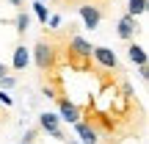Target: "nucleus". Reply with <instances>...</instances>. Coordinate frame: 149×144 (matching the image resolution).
<instances>
[{
	"instance_id": "1",
	"label": "nucleus",
	"mask_w": 149,
	"mask_h": 144,
	"mask_svg": "<svg viewBox=\"0 0 149 144\" xmlns=\"http://www.w3.org/2000/svg\"><path fill=\"white\" fill-rule=\"evenodd\" d=\"M33 61H36V67L42 72H53L55 70V47L50 42H36V47H33Z\"/></svg>"
},
{
	"instance_id": "5",
	"label": "nucleus",
	"mask_w": 149,
	"mask_h": 144,
	"mask_svg": "<svg viewBox=\"0 0 149 144\" xmlns=\"http://www.w3.org/2000/svg\"><path fill=\"white\" fill-rule=\"evenodd\" d=\"M138 31H141V25H138V20H135V17H130V14H122V17H119V22H116V33H119V39H124V42H133Z\"/></svg>"
},
{
	"instance_id": "24",
	"label": "nucleus",
	"mask_w": 149,
	"mask_h": 144,
	"mask_svg": "<svg viewBox=\"0 0 149 144\" xmlns=\"http://www.w3.org/2000/svg\"><path fill=\"white\" fill-rule=\"evenodd\" d=\"M39 3H44V0H39Z\"/></svg>"
},
{
	"instance_id": "10",
	"label": "nucleus",
	"mask_w": 149,
	"mask_h": 144,
	"mask_svg": "<svg viewBox=\"0 0 149 144\" xmlns=\"http://www.w3.org/2000/svg\"><path fill=\"white\" fill-rule=\"evenodd\" d=\"M127 58L133 61L135 67L149 64V58H146V47H141V44H135V42H130V47H127Z\"/></svg>"
},
{
	"instance_id": "21",
	"label": "nucleus",
	"mask_w": 149,
	"mask_h": 144,
	"mask_svg": "<svg viewBox=\"0 0 149 144\" xmlns=\"http://www.w3.org/2000/svg\"><path fill=\"white\" fill-rule=\"evenodd\" d=\"M3 122H6V114H3V117H0V125H3Z\"/></svg>"
},
{
	"instance_id": "17",
	"label": "nucleus",
	"mask_w": 149,
	"mask_h": 144,
	"mask_svg": "<svg viewBox=\"0 0 149 144\" xmlns=\"http://www.w3.org/2000/svg\"><path fill=\"white\" fill-rule=\"evenodd\" d=\"M138 75H141V80H146L149 78V64H141L138 67Z\"/></svg>"
},
{
	"instance_id": "14",
	"label": "nucleus",
	"mask_w": 149,
	"mask_h": 144,
	"mask_svg": "<svg viewBox=\"0 0 149 144\" xmlns=\"http://www.w3.org/2000/svg\"><path fill=\"white\" fill-rule=\"evenodd\" d=\"M14 86H17V78H14V75H3V78H0V89H3V91L14 89Z\"/></svg>"
},
{
	"instance_id": "7",
	"label": "nucleus",
	"mask_w": 149,
	"mask_h": 144,
	"mask_svg": "<svg viewBox=\"0 0 149 144\" xmlns=\"http://www.w3.org/2000/svg\"><path fill=\"white\" fill-rule=\"evenodd\" d=\"M91 44L86 42L83 36H72V42H69V58H83V61H88L91 58Z\"/></svg>"
},
{
	"instance_id": "6",
	"label": "nucleus",
	"mask_w": 149,
	"mask_h": 144,
	"mask_svg": "<svg viewBox=\"0 0 149 144\" xmlns=\"http://www.w3.org/2000/svg\"><path fill=\"white\" fill-rule=\"evenodd\" d=\"M77 14H80V20H83V25L88 28V31L100 28V22H102V11H100V6H91V3L77 6Z\"/></svg>"
},
{
	"instance_id": "18",
	"label": "nucleus",
	"mask_w": 149,
	"mask_h": 144,
	"mask_svg": "<svg viewBox=\"0 0 149 144\" xmlns=\"http://www.w3.org/2000/svg\"><path fill=\"white\" fill-rule=\"evenodd\" d=\"M47 22H50V25H53V28H58V25H61V17H50Z\"/></svg>"
},
{
	"instance_id": "3",
	"label": "nucleus",
	"mask_w": 149,
	"mask_h": 144,
	"mask_svg": "<svg viewBox=\"0 0 149 144\" xmlns=\"http://www.w3.org/2000/svg\"><path fill=\"white\" fill-rule=\"evenodd\" d=\"M55 103H58V119H64V122H69V125H74V122H80V117H83V111H80L77 105H74L72 100H66V97H55Z\"/></svg>"
},
{
	"instance_id": "22",
	"label": "nucleus",
	"mask_w": 149,
	"mask_h": 144,
	"mask_svg": "<svg viewBox=\"0 0 149 144\" xmlns=\"http://www.w3.org/2000/svg\"><path fill=\"white\" fill-rule=\"evenodd\" d=\"M66 144H77V141H74V139H69V141H66Z\"/></svg>"
},
{
	"instance_id": "13",
	"label": "nucleus",
	"mask_w": 149,
	"mask_h": 144,
	"mask_svg": "<svg viewBox=\"0 0 149 144\" xmlns=\"http://www.w3.org/2000/svg\"><path fill=\"white\" fill-rule=\"evenodd\" d=\"M31 8H33V14H36V20L47 25V20H50V11H47V6H44V3H39V0H36V3H33Z\"/></svg>"
},
{
	"instance_id": "20",
	"label": "nucleus",
	"mask_w": 149,
	"mask_h": 144,
	"mask_svg": "<svg viewBox=\"0 0 149 144\" xmlns=\"http://www.w3.org/2000/svg\"><path fill=\"white\" fill-rule=\"evenodd\" d=\"M3 75H8V67H6V64H0V78H3Z\"/></svg>"
},
{
	"instance_id": "2",
	"label": "nucleus",
	"mask_w": 149,
	"mask_h": 144,
	"mask_svg": "<svg viewBox=\"0 0 149 144\" xmlns=\"http://www.w3.org/2000/svg\"><path fill=\"white\" fill-rule=\"evenodd\" d=\"M39 130H44L47 136H53L55 141H64V139H66L64 130H61V119H58V114H50V111L39 114Z\"/></svg>"
},
{
	"instance_id": "9",
	"label": "nucleus",
	"mask_w": 149,
	"mask_h": 144,
	"mask_svg": "<svg viewBox=\"0 0 149 144\" xmlns=\"http://www.w3.org/2000/svg\"><path fill=\"white\" fill-rule=\"evenodd\" d=\"M28 64H31V50H28L25 44H17L14 47V58H11V67H14L17 72H22Z\"/></svg>"
},
{
	"instance_id": "11",
	"label": "nucleus",
	"mask_w": 149,
	"mask_h": 144,
	"mask_svg": "<svg viewBox=\"0 0 149 144\" xmlns=\"http://www.w3.org/2000/svg\"><path fill=\"white\" fill-rule=\"evenodd\" d=\"M14 28H17V33H19V36H25V33H28V28H31V17H28L25 8L17 11V17H14Z\"/></svg>"
},
{
	"instance_id": "8",
	"label": "nucleus",
	"mask_w": 149,
	"mask_h": 144,
	"mask_svg": "<svg viewBox=\"0 0 149 144\" xmlns=\"http://www.w3.org/2000/svg\"><path fill=\"white\" fill-rule=\"evenodd\" d=\"M74 133L80 136V141H83V144H100V133H97L91 125H86L83 119L74 122Z\"/></svg>"
},
{
	"instance_id": "4",
	"label": "nucleus",
	"mask_w": 149,
	"mask_h": 144,
	"mask_svg": "<svg viewBox=\"0 0 149 144\" xmlns=\"http://www.w3.org/2000/svg\"><path fill=\"white\" fill-rule=\"evenodd\" d=\"M91 55L97 58V64L102 67V70H113V72H122V67H119V58H116V53H113L111 47H94L91 50Z\"/></svg>"
},
{
	"instance_id": "12",
	"label": "nucleus",
	"mask_w": 149,
	"mask_h": 144,
	"mask_svg": "<svg viewBox=\"0 0 149 144\" xmlns=\"http://www.w3.org/2000/svg\"><path fill=\"white\" fill-rule=\"evenodd\" d=\"M127 14L130 17H144L146 14V0H127Z\"/></svg>"
},
{
	"instance_id": "23",
	"label": "nucleus",
	"mask_w": 149,
	"mask_h": 144,
	"mask_svg": "<svg viewBox=\"0 0 149 144\" xmlns=\"http://www.w3.org/2000/svg\"><path fill=\"white\" fill-rule=\"evenodd\" d=\"M17 144H25V141H17Z\"/></svg>"
},
{
	"instance_id": "19",
	"label": "nucleus",
	"mask_w": 149,
	"mask_h": 144,
	"mask_svg": "<svg viewBox=\"0 0 149 144\" xmlns=\"http://www.w3.org/2000/svg\"><path fill=\"white\" fill-rule=\"evenodd\" d=\"M11 6H17V8H22V6H25V0H8Z\"/></svg>"
},
{
	"instance_id": "16",
	"label": "nucleus",
	"mask_w": 149,
	"mask_h": 144,
	"mask_svg": "<svg viewBox=\"0 0 149 144\" xmlns=\"http://www.w3.org/2000/svg\"><path fill=\"white\" fill-rule=\"evenodd\" d=\"M0 105H6V108L14 105V97H11L8 91H3V89H0Z\"/></svg>"
},
{
	"instance_id": "15",
	"label": "nucleus",
	"mask_w": 149,
	"mask_h": 144,
	"mask_svg": "<svg viewBox=\"0 0 149 144\" xmlns=\"http://www.w3.org/2000/svg\"><path fill=\"white\" fill-rule=\"evenodd\" d=\"M36 136H39V128H31V130H25L22 141H25V144H33V141H36Z\"/></svg>"
}]
</instances>
